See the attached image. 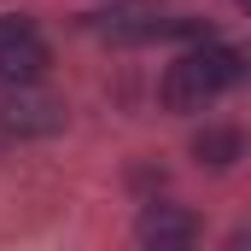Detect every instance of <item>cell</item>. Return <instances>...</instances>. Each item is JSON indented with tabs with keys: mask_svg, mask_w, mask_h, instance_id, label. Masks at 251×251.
Segmentation results:
<instances>
[{
	"mask_svg": "<svg viewBox=\"0 0 251 251\" xmlns=\"http://www.w3.org/2000/svg\"><path fill=\"white\" fill-rule=\"evenodd\" d=\"M53 64L47 53V41L24 24V18H12V24H0V82L6 88H29L41 70Z\"/></svg>",
	"mask_w": 251,
	"mask_h": 251,
	"instance_id": "cell-2",
	"label": "cell"
},
{
	"mask_svg": "<svg viewBox=\"0 0 251 251\" xmlns=\"http://www.w3.org/2000/svg\"><path fill=\"white\" fill-rule=\"evenodd\" d=\"M134 240L140 246H158V251H181V246L199 240V222H193L187 210H176V204H152V210H140Z\"/></svg>",
	"mask_w": 251,
	"mask_h": 251,
	"instance_id": "cell-5",
	"label": "cell"
},
{
	"mask_svg": "<svg viewBox=\"0 0 251 251\" xmlns=\"http://www.w3.org/2000/svg\"><path fill=\"white\" fill-rule=\"evenodd\" d=\"M240 152H246L240 128H199V134H193V158H199V164H210V170H228Z\"/></svg>",
	"mask_w": 251,
	"mask_h": 251,
	"instance_id": "cell-6",
	"label": "cell"
},
{
	"mask_svg": "<svg viewBox=\"0 0 251 251\" xmlns=\"http://www.w3.org/2000/svg\"><path fill=\"white\" fill-rule=\"evenodd\" d=\"M240 6H246V12H251V0H240Z\"/></svg>",
	"mask_w": 251,
	"mask_h": 251,
	"instance_id": "cell-7",
	"label": "cell"
},
{
	"mask_svg": "<svg viewBox=\"0 0 251 251\" xmlns=\"http://www.w3.org/2000/svg\"><path fill=\"white\" fill-rule=\"evenodd\" d=\"M246 76V59L234 53V47H193L181 59L164 70V88H158V100L170 105V111H204L222 88H234Z\"/></svg>",
	"mask_w": 251,
	"mask_h": 251,
	"instance_id": "cell-1",
	"label": "cell"
},
{
	"mask_svg": "<svg viewBox=\"0 0 251 251\" xmlns=\"http://www.w3.org/2000/svg\"><path fill=\"white\" fill-rule=\"evenodd\" d=\"M100 35L128 47V41H158V35H176V24H170L158 6L134 0V6H117V12H100Z\"/></svg>",
	"mask_w": 251,
	"mask_h": 251,
	"instance_id": "cell-4",
	"label": "cell"
},
{
	"mask_svg": "<svg viewBox=\"0 0 251 251\" xmlns=\"http://www.w3.org/2000/svg\"><path fill=\"white\" fill-rule=\"evenodd\" d=\"M64 123V105L59 100H47V94H12V100H0V134H53Z\"/></svg>",
	"mask_w": 251,
	"mask_h": 251,
	"instance_id": "cell-3",
	"label": "cell"
}]
</instances>
